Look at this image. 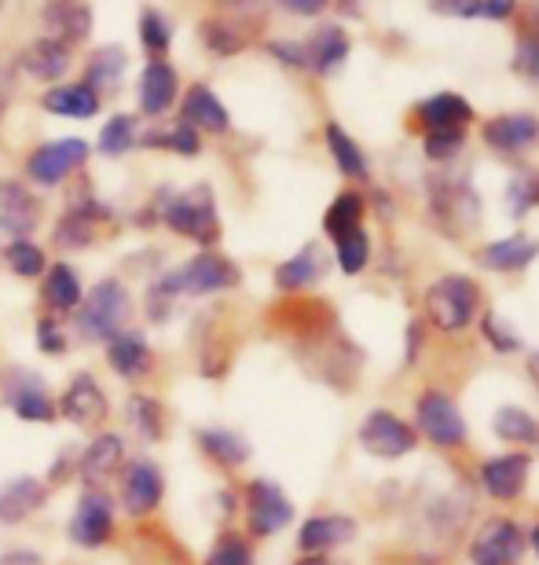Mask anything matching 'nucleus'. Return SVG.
Returning <instances> with one entry per match:
<instances>
[{
	"label": "nucleus",
	"mask_w": 539,
	"mask_h": 565,
	"mask_svg": "<svg viewBox=\"0 0 539 565\" xmlns=\"http://www.w3.org/2000/svg\"><path fill=\"white\" fill-rule=\"evenodd\" d=\"M126 71H129V52L121 44H99L93 49L85 63V82L93 93L104 99V96H115L121 82H126Z\"/></svg>",
	"instance_id": "nucleus-24"
},
{
	"label": "nucleus",
	"mask_w": 539,
	"mask_h": 565,
	"mask_svg": "<svg viewBox=\"0 0 539 565\" xmlns=\"http://www.w3.org/2000/svg\"><path fill=\"white\" fill-rule=\"evenodd\" d=\"M140 44L151 60H162L173 44V26L159 8H143L140 11Z\"/></svg>",
	"instance_id": "nucleus-41"
},
{
	"label": "nucleus",
	"mask_w": 539,
	"mask_h": 565,
	"mask_svg": "<svg viewBox=\"0 0 539 565\" xmlns=\"http://www.w3.org/2000/svg\"><path fill=\"white\" fill-rule=\"evenodd\" d=\"M126 467V440L118 434H99L85 445L82 459H77V473L93 492H99L104 484H110Z\"/></svg>",
	"instance_id": "nucleus-15"
},
{
	"label": "nucleus",
	"mask_w": 539,
	"mask_h": 565,
	"mask_svg": "<svg viewBox=\"0 0 539 565\" xmlns=\"http://www.w3.org/2000/svg\"><path fill=\"white\" fill-rule=\"evenodd\" d=\"M492 426H496V437L507 440V445H532V440H539V423L518 404H503Z\"/></svg>",
	"instance_id": "nucleus-38"
},
{
	"label": "nucleus",
	"mask_w": 539,
	"mask_h": 565,
	"mask_svg": "<svg viewBox=\"0 0 539 565\" xmlns=\"http://www.w3.org/2000/svg\"><path fill=\"white\" fill-rule=\"evenodd\" d=\"M268 52H272L283 66H290V71H309L305 41H268Z\"/></svg>",
	"instance_id": "nucleus-50"
},
{
	"label": "nucleus",
	"mask_w": 539,
	"mask_h": 565,
	"mask_svg": "<svg viewBox=\"0 0 539 565\" xmlns=\"http://www.w3.org/2000/svg\"><path fill=\"white\" fill-rule=\"evenodd\" d=\"M525 555V533L510 518H492L470 540V565H518Z\"/></svg>",
	"instance_id": "nucleus-10"
},
{
	"label": "nucleus",
	"mask_w": 539,
	"mask_h": 565,
	"mask_svg": "<svg viewBox=\"0 0 539 565\" xmlns=\"http://www.w3.org/2000/svg\"><path fill=\"white\" fill-rule=\"evenodd\" d=\"M0 565H41L37 555H8V558H0Z\"/></svg>",
	"instance_id": "nucleus-59"
},
{
	"label": "nucleus",
	"mask_w": 539,
	"mask_h": 565,
	"mask_svg": "<svg viewBox=\"0 0 539 565\" xmlns=\"http://www.w3.org/2000/svg\"><path fill=\"white\" fill-rule=\"evenodd\" d=\"M165 495V478L151 459H132L121 473V507L132 518L151 514Z\"/></svg>",
	"instance_id": "nucleus-14"
},
{
	"label": "nucleus",
	"mask_w": 539,
	"mask_h": 565,
	"mask_svg": "<svg viewBox=\"0 0 539 565\" xmlns=\"http://www.w3.org/2000/svg\"><path fill=\"white\" fill-rule=\"evenodd\" d=\"M180 93V77L165 60H148V66L140 71V85H137V99L140 110L148 118H162L165 110L176 104Z\"/></svg>",
	"instance_id": "nucleus-20"
},
{
	"label": "nucleus",
	"mask_w": 539,
	"mask_h": 565,
	"mask_svg": "<svg viewBox=\"0 0 539 565\" xmlns=\"http://www.w3.org/2000/svg\"><path fill=\"white\" fill-rule=\"evenodd\" d=\"M110 533H115V503H110L104 492L88 489L82 500H77V507H74L71 540H74L77 547L96 551V547L107 544Z\"/></svg>",
	"instance_id": "nucleus-11"
},
{
	"label": "nucleus",
	"mask_w": 539,
	"mask_h": 565,
	"mask_svg": "<svg viewBox=\"0 0 539 565\" xmlns=\"http://www.w3.org/2000/svg\"><path fill=\"white\" fill-rule=\"evenodd\" d=\"M55 412H60L66 423H74L82 429H96L99 423L107 419L110 404H107L104 386H99L93 375H85V371H82V375H74L71 386L63 390V401L55 404Z\"/></svg>",
	"instance_id": "nucleus-12"
},
{
	"label": "nucleus",
	"mask_w": 539,
	"mask_h": 565,
	"mask_svg": "<svg viewBox=\"0 0 539 565\" xmlns=\"http://www.w3.org/2000/svg\"><path fill=\"white\" fill-rule=\"evenodd\" d=\"M202 565H254V547L246 544L239 533H224L217 544L209 547V555Z\"/></svg>",
	"instance_id": "nucleus-45"
},
{
	"label": "nucleus",
	"mask_w": 539,
	"mask_h": 565,
	"mask_svg": "<svg viewBox=\"0 0 539 565\" xmlns=\"http://www.w3.org/2000/svg\"><path fill=\"white\" fill-rule=\"evenodd\" d=\"M129 320V290L118 279H99L77 305V334L85 342H110Z\"/></svg>",
	"instance_id": "nucleus-4"
},
{
	"label": "nucleus",
	"mask_w": 539,
	"mask_h": 565,
	"mask_svg": "<svg viewBox=\"0 0 539 565\" xmlns=\"http://www.w3.org/2000/svg\"><path fill=\"white\" fill-rule=\"evenodd\" d=\"M529 547L536 551V555H539V525L532 529V533H529Z\"/></svg>",
	"instance_id": "nucleus-61"
},
{
	"label": "nucleus",
	"mask_w": 539,
	"mask_h": 565,
	"mask_svg": "<svg viewBox=\"0 0 539 565\" xmlns=\"http://www.w3.org/2000/svg\"><path fill=\"white\" fill-rule=\"evenodd\" d=\"M154 213L162 217V224L184 239L209 246L220 239V217H217V202H213V191L206 184L191 188V191H162L159 202H154Z\"/></svg>",
	"instance_id": "nucleus-2"
},
{
	"label": "nucleus",
	"mask_w": 539,
	"mask_h": 565,
	"mask_svg": "<svg viewBox=\"0 0 539 565\" xmlns=\"http://www.w3.org/2000/svg\"><path fill=\"white\" fill-rule=\"evenodd\" d=\"M41 221L37 195L19 180H0V232L11 239H30Z\"/></svg>",
	"instance_id": "nucleus-17"
},
{
	"label": "nucleus",
	"mask_w": 539,
	"mask_h": 565,
	"mask_svg": "<svg viewBox=\"0 0 539 565\" xmlns=\"http://www.w3.org/2000/svg\"><path fill=\"white\" fill-rule=\"evenodd\" d=\"M349 33H345L342 26H334V22H327V26H320L312 38L305 41V52H309V71H316L320 77H331L334 71H342V63L349 60Z\"/></svg>",
	"instance_id": "nucleus-27"
},
{
	"label": "nucleus",
	"mask_w": 539,
	"mask_h": 565,
	"mask_svg": "<svg viewBox=\"0 0 539 565\" xmlns=\"http://www.w3.org/2000/svg\"><path fill=\"white\" fill-rule=\"evenodd\" d=\"M107 360L121 379H143L151 371V345L140 331H118L107 342Z\"/></svg>",
	"instance_id": "nucleus-31"
},
{
	"label": "nucleus",
	"mask_w": 539,
	"mask_h": 565,
	"mask_svg": "<svg viewBox=\"0 0 539 565\" xmlns=\"http://www.w3.org/2000/svg\"><path fill=\"white\" fill-rule=\"evenodd\" d=\"M4 397H8V408L19 415L22 423H55V401L48 386L30 375V371H11L4 379Z\"/></svg>",
	"instance_id": "nucleus-13"
},
{
	"label": "nucleus",
	"mask_w": 539,
	"mask_h": 565,
	"mask_svg": "<svg viewBox=\"0 0 539 565\" xmlns=\"http://www.w3.org/2000/svg\"><path fill=\"white\" fill-rule=\"evenodd\" d=\"M481 312V287L470 276H441L425 290V320L444 334H463Z\"/></svg>",
	"instance_id": "nucleus-3"
},
{
	"label": "nucleus",
	"mask_w": 539,
	"mask_h": 565,
	"mask_svg": "<svg viewBox=\"0 0 539 565\" xmlns=\"http://www.w3.org/2000/svg\"><path fill=\"white\" fill-rule=\"evenodd\" d=\"M414 118L422 121L425 132H433V129H466L470 121H474V107H470V99L455 96V93H436L430 99H422L419 110H414Z\"/></svg>",
	"instance_id": "nucleus-30"
},
{
	"label": "nucleus",
	"mask_w": 539,
	"mask_h": 565,
	"mask_svg": "<svg viewBox=\"0 0 539 565\" xmlns=\"http://www.w3.org/2000/svg\"><path fill=\"white\" fill-rule=\"evenodd\" d=\"M463 147H466V129H433L422 137V151L425 158H433V162H448V158H455Z\"/></svg>",
	"instance_id": "nucleus-46"
},
{
	"label": "nucleus",
	"mask_w": 539,
	"mask_h": 565,
	"mask_svg": "<svg viewBox=\"0 0 539 565\" xmlns=\"http://www.w3.org/2000/svg\"><path fill=\"white\" fill-rule=\"evenodd\" d=\"M82 298H85V290H82V276H77L71 265L60 262V265L44 268L41 301L48 305L52 312H71V309H77V305H82Z\"/></svg>",
	"instance_id": "nucleus-33"
},
{
	"label": "nucleus",
	"mask_w": 539,
	"mask_h": 565,
	"mask_svg": "<svg viewBox=\"0 0 539 565\" xmlns=\"http://www.w3.org/2000/svg\"><path fill=\"white\" fill-rule=\"evenodd\" d=\"M364 210H367L364 195H356V191H342V195L327 206V213H323V232H327L334 243H338L342 235L359 232V224H364Z\"/></svg>",
	"instance_id": "nucleus-37"
},
{
	"label": "nucleus",
	"mask_w": 539,
	"mask_h": 565,
	"mask_svg": "<svg viewBox=\"0 0 539 565\" xmlns=\"http://www.w3.org/2000/svg\"><path fill=\"white\" fill-rule=\"evenodd\" d=\"M342 4L349 8V11H356V4H359V0H342Z\"/></svg>",
	"instance_id": "nucleus-62"
},
{
	"label": "nucleus",
	"mask_w": 539,
	"mask_h": 565,
	"mask_svg": "<svg viewBox=\"0 0 539 565\" xmlns=\"http://www.w3.org/2000/svg\"><path fill=\"white\" fill-rule=\"evenodd\" d=\"M99 99L93 88L82 85V82H71V85H52L48 93L41 96V107L48 110L55 118H74V121H85V118H96L99 115Z\"/></svg>",
	"instance_id": "nucleus-28"
},
{
	"label": "nucleus",
	"mask_w": 539,
	"mask_h": 565,
	"mask_svg": "<svg viewBox=\"0 0 539 565\" xmlns=\"http://www.w3.org/2000/svg\"><path fill=\"white\" fill-rule=\"evenodd\" d=\"M41 22L48 30L44 38L63 41L71 49V44L88 41V33H93V8H88V0H44Z\"/></svg>",
	"instance_id": "nucleus-18"
},
{
	"label": "nucleus",
	"mask_w": 539,
	"mask_h": 565,
	"mask_svg": "<svg viewBox=\"0 0 539 565\" xmlns=\"http://www.w3.org/2000/svg\"><path fill=\"white\" fill-rule=\"evenodd\" d=\"M180 121L191 126L195 132H228L231 129L228 107L220 104L209 85H191L187 88L184 104H180Z\"/></svg>",
	"instance_id": "nucleus-22"
},
{
	"label": "nucleus",
	"mask_w": 539,
	"mask_h": 565,
	"mask_svg": "<svg viewBox=\"0 0 539 565\" xmlns=\"http://www.w3.org/2000/svg\"><path fill=\"white\" fill-rule=\"evenodd\" d=\"M0 8H4V0H0Z\"/></svg>",
	"instance_id": "nucleus-64"
},
{
	"label": "nucleus",
	"mask_w": 539,
	"mask_h": 565,
	"mask_svg": "<svg viewBox=\"0 0 539 565\" xmlns=\"http://www.w3.org/2000/svg\"><path fill=\"white\" fill-rule=\"evenodd\" d=\"M239 265L228 262L224 254H213V250H202L195 254L191 262H184L173 273H165L162 279L151 282L148 290V316L154 320H165L170 305L176 298H206V294H220V290H231L239 287Z\"/></svg>",
	"instance_id": "nucleus-1"
},
{
	"label": "nucleus",
	"mask_w": 539,
	"mask_h": 565,
	"mask_svg": "<svg viewBox=\"0 0 539 565\" xmlns=\"http://www.w3.org/2000/svg\"><path fill=\"white\" fill-rule=\"evenodd\" d=\"M334 257H338V268L345 276H359L367 268L370 262V239H367V232L359 228V232H349V235H342L338 243H334Z\"/></svg>",
	"instance_id": "nucleus-44"
},
{
	"label": "nucleus",
	"mask_w": 539,
	"mask_h": 565,
	"mask_svg": "<svg viewBox=\"0 0 539 565\" xmlns=\"http://www.w3.org/2000/svg\"><path fill=\"white\" fill-rule=\"evenodd\" d=\"M107 217H110V210L104 202H96V199L74 202L60 217V224H55V246H63V250H85V246L96 239V221H107Z\"/></svg>",
	"instance_id": "nucleus-21"
},
{
	"label": "nucleus",
	"mask_w": 539,
	"mask_h": 565,
	"mask_svg": "<svg viewBox=\"0 0 539 565\" xmlns=\"http://www.w3.org/2000/svg\"><path fill=\"white\" fill-rule=\"evenodd\" d=\"M8 96H11V77L4 66H0V115H4V107H8Z\"/></svg>",
	"instance_id": "nucleus-58"
},
{
	"label": "nucleus",
	"mask_w": 539,
	"mask_h": 565,
	"mask_svg": "<svg viewBox=\"0 0 539 565\" xmlns=\"http://www.w3.org/2000/svg\"><path fill=\"white\" fill-rule=\"evenodd\" d=\"M217 4L224 11H231V15H239V19H257L268 0H217Z\"/></svg>",
	"instance_id": "nucleus-55"
},
{
	"label": "nucleus",
	"mask_w": 539,
	"mask_h": 565,
	"mask_svg": "<svg viewBox=\"0 0 539 565\" xmlns=\"http://www.w3.org/2000/svg\"><path fill=\"white\" fill-rule=\"evenodd\" d=\"M88 154H93V147H88V140H82V137L48 140L26 158V177L41 188H55L71 173H77V169L88 162Z\"/></svg>",
	"instance_id": "nucleus-7"
},
{
	"label": "nucleus",
	"mask_w": 539,
	"mask_h": 565,
	"mask_svg": "<svg viewBox=\"0 0 539 565\" xmlns=\"http://www.w3.org/2000/svg\"><path fill=\"white\" fill-rule=\"evenodd\" d=\"M532 206H539V177H532V173L514 177L507 188V213L521 221Z\"/></svg>",
	"instance_id": "nucleus-47"
},
{
	"label": "nucleus",
	"mask_w": 539,
	"mask_h": 565,
	"mask_svg": "<svg viewBox=\"0 0 539 565\" xmlns=\"http://www.w3.org/2000/svg\"><path fill=\"white\" fill-rule=\"evenodd\" d=\"M140 143V132H137V118L132 115H115L99 129V140H96V151L107 154V158H121L126 151Z\"/></svg>",
	"instance_id": "nucleus-40"
},
{
	"label": "nucleus",
	"mask_w": 539,
	"mask_h": 565,
	"mask_svg": "<svg viewBox=\"0 0 539 565\" xmlns=\"http://www.w3.org/2000/svg\"><path fill=\"white\" fill-rule=\"evenodd\" d=\"M359 445H364L367 456L375 459H403L411 456L414 445H419V434L392 412H370L364 423H359Z\"/></svg>",
	"instance_id": "nucleus-9"
},
{
	"label": "nucleus",
	"mask_w": 539,
	"mask_h": 565,
	"mask_svg": "<svg viewBox=\"0 0 539 565\" xmlns=\"http://www.w3.org/2000/svg\"><path fill=\"white\" fill-rule=\"evenodd\" d=\"M518 22H521V38H532L539 41V0H525L518 8Z\"/></svg>",
	"instance_id": "nucleus-54"
},
{
	"label": "nucleus",
	"mask_w": 539,
	"mask_h": 565,
	"mask_svg": "<svg viewBox=\"0 0 539 565\" xmlns=\"http://www.w3.org/2000/svg\"><path fill=\"white\" fill-rule=\"evenodd\" d=\"M536 367H539V356H536Z\"/></svg>",
	"instance_id": "nucleus-63"
},
{
	"label": "nucleus",
	"mask_w": 539,
	"mask_h": 565,
	"mask_svg": "<svg viewBox=\"0 0 539 565\" xmlns=\"http://www.w3.org/2000/svg\"><path fill=\"white\" fill-rule=\"evenodd\" d=\"M143 147H159V151H173V154H184V158H195L202 151V137L184 121H176L173 129H159V132H148L140 137Z\"/></svg>",
	"instance_id": "nucleus-42"
},
{
	"label": "nucleus",
	"mask_w": 539,
	"mask_h": 565,
	"mask_svg": "<svg viewBox=\"0 0 539 565\" xmlns=\"http://www.w3.org/2000/svg\"><path fill=\"white\" fill-rule=\"evenodd\" d=\"M518 0H481V19H507L514 15Z\"/></svg>",
	"instance_id": "nucleus-56"
},
{
	"label": "nucleus",
	"mask_w": 539,
	"mask_h": 565,
	"mask_svg": "<svg viewBox=\"0 0 539 565\" xmlns=\"http://www.w3.org/2000/svg\"><path fill=\"white\" fill-rule=\"evenodd\" d=\"M414 434H422L436 448H463L470 437L466 415L444 390H422L414 401Z\"/></svg>",
	"instance_id": "nucleus-6"
},
{
	"label": "nucleus",
	"mask_w": 539,
	"mask_h": 565,
	"mask_svg": "<svg viewBox=\"0 0 539 565\" xmlns=\"http://www.w3.org/2000/svg\"><path fill=\"white\" fill-rule=\"evenodd\" d=\"M294 565H331V562H327V555H301Z\"/></svg>",
	"instance_id": "nucleus-60"
},
{
	"label": "nucleus",
	"mask_w": 539,
	"mask_h": 565,
	"mask_svg": "<svg viewBox=\"0 0 539 565\" xmlns=\"http://www.w3.org/2000/svg\"><path fill=\"white\" fill-rule=\"evenodd\" d=\"M37 345H41V353H48V356H63L66 353V331L60 327V320L55 316H41L37 320Z\"/></svg>",
	"instance_id": "nucleus-49"
},
{
	"label": "nucleus",
	"mask_w": 539,
	"mask_h": 565,
	"mask_svg": "<svg viewBox=\"0 0 539 565\" xmlns=\"http://www.w3.org/2000/svg\"><path fill=\"white\" fill-rule=\"evenodd\" d=\"M481 331H485V342H488L492 349H496V353H503V356H507V353H518V349L525 345V342H521V334L514 331L510 323H503V320H499V312H485V316H481Z\"/></svg>",
	"instance_id": "nucleus-48"
},
{
	"label": "nucleus",
	"mask_w": 539,
	"mask_h": 565,
	"mask_svg": "<svg viewBox=\"0 0 539 565\" xmlns=\"http://www.w3.org/2000/svg\"><path fill=\"white\" fill-rule=\"evenodd\" d=\"M529 467L532 459L525 451H507V456H492L481 462V489H485L492 500L510 503L518 500L529 484Z\"/></svg>",
	"instance_id": "nucleus-16"
},
{
	"label": "nucleus",
	"mask_w": 539,
	"mask_h": 565,
	"mask_svg": "<svg viewBox=\"0 0 539 565\" xmlns=\"http://www.w3.org/2000/svg\"><path fill=\"white\" fill-rule=\"evenodd\" d=\"M430 11H436V15H452V19H477L481 0H430Z\"/></svg>",
	"instance_id": "nucleus-52"
},
{
	"label": "nucleus",
	"mask_w": 539,
	"mask_h": 565,
	"mask_svg": "<svg viewBox=\"0 0 539 565\" xmlns=\"http://www.w3.org/2000/svg\"><path fill=\"white\" fill-rule=\"evenodd\" d=\"M129 426L137 429V437L140 440H162L165 434V412H162V404L154 401V397H143V393H137V397H129Z\"/></svg>",
	"instance_id": "nucleus-39"
},
{
	"label": "nucleus",
	"mask_w": 539,
	"mask_h": 565,
	"mask_svg": "<svg viewBox=\"0 0 539 565\" xmlns=\"http://www.w3.org/2000/svg\"><path fill=\"white\" fill-rule=\"evenodd\" d=\"M198 41L206 44L209 55H217V60H231V55H239L246 44H250L246 30L235 19H202Z\"/></svg>",
	"instance_id": "nucleus-35"
},
{
	"label": "nucleus",
	"mask_w": 539,
	"mask_h": 565,
	"mask_svg": "<svg viewBox=\"0 0 539 565\" xmlns=\"http://www.w3.org/2000/svg\"><path fill=\"white\" fill-rule=\"evenodd\" d=\"M514 71L525 74L529 82H539V41L521 38L518 49H514Z\"/></svg>",
	"instance_id": "nucleus-51"
},
{
	"label": "nucleus",
	"mask_w": 539,
	"mask_h": 565,
	"mask_svg": "<svg viewBox=\"0 0 539 565\" xmlns=\"http://www.w3.org/2000/svg\"><path fill=\"white\" fill-rule=\"evenodd\" d=\"M19 66L30 77H37V82L60 85V77L71 71V49H66L63 41L37 38V41H30L26 49L19 52Z\"/></svg>",
	"instance_id": "nucleus-26"
},
{
	"label": "nucleus",
	"mask_w": 539,
	"mask_h": 565,
	"mask_svg": "<svg viewBox=\"0 0 539 565\" xmlns=\"http://www.w3.org/2000/svg\"><path fill=\"white\" fill-rule=\"evenodd\" d=\"M279 8H287L290 15H301V19H312L320 15V11H327L331 0H276Z\"/></svg>",
	"instance_id": "nucleus-53"
},
{
	"label": "nucleus",
	"mask_w": 539,
	"mask_h": 565,
	"mask_svg": "<svg viewBox=\"0 0 539 565\" xmlns=\"http://www.w3.org/2000/svg\"><path fill=\"white\" fill-rule=\"evenodd\" d=\"M294 522V503L276 481L257 478L246 484V525L254 536H276Z\"/></svg>",
	"instance_id": "nucleus-8"
},
{
	"label": "nucleus",
	"mask_w": 539,
	"mask_h": 565,
	"mask_svg": "<svg viewBox=\"0 0 539 565\" xmlns=\"http://www.w3.org/2000/svg\"><path fill=\"white\" fill-rule=\"evenodd\" d=\"M485 143L499 154H521L539 143V118L536 115H499L485 126Z\"/></svg>",
	"instance_id": "nucleus-23"
},
{
	"label": "nucleus",
	"mask_w": 539,
	"mask_h": 565,
	"mask_svg": "<svg viewBox=\"0 0 539 565\" xmlns=\"http://www.w3.org/2000/svg\"><path fill=\"white\" fill-rule=\"evenodd\" d=\"M198 448L206 451L213 462H220V467H242V462L250 459L246 437H239L235 429H224V426L198 429Z\"/></svg>",
	"instance_id": "nucleus-34"
},
{
	"label": "nucleus",
	"mask_w": 539,
	"mask_h": 565,
	"mask_svg": "<svg viewBox=\"0 0 539 565\" xmlns=\"http://www.w3.org/2000/svg\"><path fill=\"white\" fill-rule=\"evenodd\" d=\"M430 217L448 235H466L481 221V199L466 177L441 173L430 180Z\"/></svg>",
	"instance_id": "nucleus-5"
},
{
	"label": "nucleus",
	"mask_w": 539,
	"mask_h": 565,
	"mask_svg": "<svg viewBox=\"0 0 539 565\" xmlns=\"http://www.w3.org/2000/svg\"><path fill=\"white\" fill-rule=\"evenodd\" d=\"M4 262L19 279H37V276H44V268H48L44 250L33 239H11L4 250Z\"/></svg>",
	"instance_id": "nucleus-43"
},
{
	"label": "nucleus",
	"mask_w": 539,
	"mask_h": 565,
	"mask_svg": "<svg viewBox=\"0 0 539 565\" xmlns=\"http://www.w3.org/2000/svg\"><path fill=\"white\" fill-rule=\"evenodd\" d=\"M48 500V484L41 478H11L0 484V522L19 525Z\"/></svg>",
	"instance_id": "nucleus-25"
},
{
	"label": "nucleus",
	"mask_w": 539,
	"mask_h": 565,
	"mask_svg": "<svg viewBox=\"0 0 539 565\" xmlns=\"http://www.w3.org/2000/svg\"><path fill=\"white\" fill-rule=\"evenodd\" d=\"M323 273H327L323 250L316 243H309V246H301L294 257H287V262L276 268V287L279 290H309V287H316V282L323 279Z\"/></svg>",
	"instance_id": "nucleus-32"
},
{
	"label": "nucleus",
	"mask_w": 539,
	"mask_h": 565,
	"mask_svg": "<svg viewBox=\"0 0 539 565\" xmlns=\"http://www.w3.org/2000/svg\"><path fill=\"white\" fill-rule=\"evenodd\" d=\"M539 257V243L532 235H507V239H496L488 243L485 250H481V265L492 268V273H521V268H529Z\"/></svg>",
	"instance_id": "nucleus-29"
},
{
	"label": "nucleus",
	"mask_w": 539,
	"mask_h": 565,
	"mask_svg": "<svg viewBox=\"0 0 539 565\" xmlns=\"http://www.w3.org/2000/svg\"><path fill=\"white\" fill-rule=\"evenodd\" d=\"M419 349H422V327L411 323V331H408V360L419 356Z\"/></svg>",
	"instance_id": "nucleus-57"
},
{
	"label": "nucleus",
	"mask_w": 539,
	"mask_h": 565,
	"mask_svg": "<svg viewBox=\"0 0 539 565\" xmlns=\"http://www.w3.org/2000/svg\"><path fill=\"white\" fill-rule=\"evenodd\" d=\"M323 137H327V151L334 158V166L342 169V177L367 180V158H364V151H359V143L338 126V121H331V126L323 129Z\"/></svg>",
	"instance_id": "nucleus-36"
},
{
	"label": "nucleus",
	"mask_w": 539,
	"mask_h": 565,
	"mask_svg": "<svg viewBox=\"0 0 539 565\" xmlns=\"http://www.w3.org/2000/svg\"><path fill=\"white\" fill-rule=\"evenodd\" d=\"M356 540V518L349 514H312L298 529L301 555H331L334 547H345Z\"/></svg>",
	"instance_id": "nucleus-19"
}]
</instances>
